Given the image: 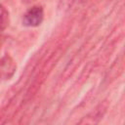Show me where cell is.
<instances>
[{
  "label": "cell",
  "mask_w": 125,
  "mask_h": 125,
  "mask_svg": "<svg viewBox=\"0 0 125 125\" xmlns=\"http://www.w3.org/2000/svg\"><path fill=\"white\" fill-rule=\"evenodd\" d=\"M44 13L41 6H33L28 9L22 17V24L28 27H36L41 24Z\"/></svg>",
  "instance_id": "1"
},
{
  "label": "cell",
  "mask_w": 125,
  "mask_h": 125,
  "mask_svg": "<svg viewBox=\"0 0 125 125\" xmlns=\"http://www.w3.org/2000/svg\"><path fill=\"white\" fill-rule=\"evenodd\" d=\"M16 69H17V64L15 63L14 60L10 56L6 55L0 59V77H1V79L2 78H4V79L11 78L14 75Z\"/></svg>",
  "instance_id": "2"
},
{
  "label": "cell",
  "mask_w": 125,
  "mask_h": 125,
  "mask_svg": "<svg viewBox=\"0 0 125 125\" xmlns=\"http://www.w3.org/2000/svg\"><path fill=\"white\" fill-rule=\"evenodd\" d=\"M10 22V16L8 10L0 4V30H4L8 27Z\"/></svg>",
  "instance_id": "3"
},
{
  "label": "cell",
  "mask_w": 125,
  "mask_h": 125,
  "mask_svg": "<svg viewBox=\"0 0 125 125\" xmlns=\"http://www.w3.org/2000/svg\"><path fill=\"white\" fill-rule=\"evenodd\" d=\"M23 3H25V4H30V3H32V2H34L35 0H21Z\"/></svg>",
  "instance_id": "4"
},
{
  "label": "cell",
  "mask_w": 125,
  "mask_h": 125,
  "mask_svg": "<svg viewBox=\"0 0 125 125\" xmlns=\"http://www.w3.org/2000/svg\"><path fill=\"white\" fill-rule=\"evenodd\" d=\"M0 81H1V77H0Z\"/></svg>",
  "instance_id": "5"
}]
</instances>
